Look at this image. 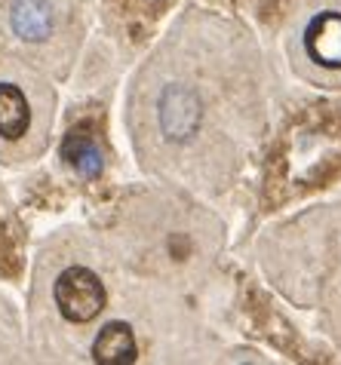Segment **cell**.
<instances>
[{
	"instance_id": "cell-5",
	"label": "cell",
	"mask_w": 341,
	"mask_h": 365,
	"mask_svg": "<svg viewBox=\"0 0 341 365\" xmlns=\"http://www.w3.org/2000/svg\"><path fill=\"white\" fill-rule=\"evenodd\" d=\"M138 347H136V334L126 322H108L98 331V338L93 344V359L98 365H129L136 362Z\"/></svg>"
},
{
	"instance_id": "cell-2",
	"label": "cell",
	"mask_w": 341,
	"mask_h": 365,
	"mask_svg": "<svg viewBox=\"0 0 341 365\" xmlns=\"http://www.w3.org/2000/svg\"><path fill=\"white\" fill-rule=\"evenodd\" d=\"M160 126L169 141H188L200 129V98L185 86H169L160 96Z\"/></svg>"
},
{
	"instance_id": "cell-4",
	"label": "cell",
	"mask_w": 341,
	"mask_h": 365,
	"mask_svg": "<svg viewBox=\"0 0 341 365\" xmlns=\"http://www.w3.org/2000/svg\"><path fill=\"white\" fill-rule=\"evenodd\" d=\"M62 160L71 166L77 175L83 178H98L105 169V157H102V148H98L96 135L89 133L86 126H77L65 135L62 141Z\"/></svg>"
},
{
	"instance_id": "cell-3",
	"label": "cell",
	"mask_w": 341,
	"mask_h": 365,
	"mask_svg": "<svg viewBox=\"0 0 341 365\" xmlns=\"http://www.w3.org/2000/svg\"><path fill=\"white\" fill-rule=\"evenodd\" d=\"M305 49L317 65L341 68V13H320L305 28Z\"/></svg>"
},
{
	"instance_id": "cell-7",
	"label": "cell",
	"mask_w": 341,
	"mask_h": 365,
	"mask_svg": "<svg viewBox=\"0 0 341 365\" xmlns=\"http://www.w3.org/2000/svg\"><path fill=\"white\" fill-rule=\"evenodd\" d=\"M31 126V108L25 101V93L16 83H0V135L16 141Z\"/></svg>"
},
{
	"instance_id": "cell-1",
	"label": "cell",
	"mask_w": 341,
	"mask_h": 365,
	"mask_svg": "<svg viewBox=\"0 0 341 365\" xmlns=\"http://www.w3.org/2000/svg\"><path fill=\"white\" fill-rule=\"evenodd\" d=\"M56 307L68 322H93L105 310V286L89 267H68L56 279Z\"/></svg>"
},
{
	"instance_id": "cell-6",
	"label": "cell",
	"mask_w": 341,
	"mask_h": 365,
	"mask_svg": "<svg viewBox=\"0 0 341 365\" xmlns=\"http://www.w3.org/2000/svg\"><path fill=\"white\" fill-rule=\"evenodd\" d=\"M9 22L22 40H44L53 31V6L49 0H13Z\"/></svg>"
}]
</instances>
